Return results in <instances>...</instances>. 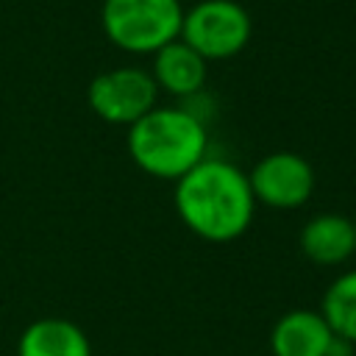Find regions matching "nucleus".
<instances>
[{"mask_svg": "<svg viewBox=\"0 0 356 356\" xmlns=\"http://www.w3.org/2000/svg\"><path fill=\"white\" fill-rule=\"evenodd\" d=\"M175 206L181 220L209 242L236 239L253 217V189L248 175L222 159H200L178 178Z\"/></svg>", "mask_w": 356, "mask_h": 356, "instance_id": "1", "label": "nucleus"}, {"mask_svg": "<svg viewBox=\"0 0 356 356\" xmlns=\"http://www.w3.org/2000/svg\"><path fill=\"white\" fill-rule=\"evenodd\" d=\"M134 161L156 178H181L206 159V128L186 108L153 106L128 131Z\"/></svg>", "mask_w": 356, "mask_h": 356, "instance_id": "2", "label": "nucleus"}, {"mask_svg": "<svg viewBox=\"0 0 356 356\" xmlns=\"http://www.w3.org/2000/svg\"><path fill=\"white\" fill-rule=\"evenodd\" d=\"M181 0H103L100 25L125 53H156L181 36Z\"/></svg>", "mask_w": 356, "mask_h": 356, "instance_id": "3", "label": "nucleus"}, {"mask_svg": "<svg viewBox=\"0 0 356 356\" xmlns=\"http://www.w3.org/2000/svg\"><path fill=\"white\" fill-rule=\"evenodd\" d=\"M250 31V14L236 0H200L189 11H184L181 22V39L206 61L236 56L248 44Z\"/></svg>", "mask_w": 356, "mask_h": 356, "instance_id": "4", "label": "nucleus"}, {"mask_svg": "<svg viewBox=\"0 0 356 356\" xmlns=\"http://www.w3.org/2000/svg\"><path fill=\"white\" fill-rule=\"evenodd\" d=\"M159 86L150 72L139 67H117L100 72L89 83V106L92 111L114 125H134L156 106Z\"/></svg>", "mask_w": 356, "mask_h": 356, "instance_id": "5", "label": "nucleus"}, {"mask_svg": "<svg viewBox=\"0 0 356 356\" xmlns=\"http://www.w3.org/2000/svg\"><path fill=\"white\" fill-rule=\"evenodd\" d=\"M253 197L273 209H295L309 200L314 189V172L298 153H270L248 175Z\"/></svg>", "mask_w": 356, "mask_h": 356, "instance_id": "6", "label": "nucleus"}, {"mask_svg": "<svg viewBox=\"0 0 356 356\" xmlns=\"http://www.w3.org/2000/svg\"><path fill=\"white\" fill-rule=\"evenodd\" d=\"M331 339L334 331L320 312L295 309L275 323L270 348L275 356H328Z\"/></svg>", "mask_w": 356, "mask_h": 356, "instance_id": "7", "label": "nucleus"}, {"mask_svg": "<svg viewBox=\"0 0 356 356\" xmlns=\"http://www.w3.org/2000/svg\"><path fill=\"white\" fill-rule=\"evenodd\" d=\"M206 64L209 61L178 36L153 53L150 75L159 89H167L170 95H178V97H189L206 83Z\"/></svg>", "mask_w": 356, "mask_h": 356, "instance_id": "8", "label": "nucleus"}, {"mask_svg": "<svg viewBox=\"0 0 356 356\" xmlns=\"http://www.w3.org/2000/svg\"><path fill=\"white\" fill-rule=\"evenodd\" d=\"M300 248L314 264H339L356 250V225L342 214L312 217L300 231Z\"/></svg>", "mask_w": 356, "mask_h": 356, "instance_id": "9", "label": "nucleus"}, {"mask_svg": "<svg viewBox=\"0 0 356 356\" xmlns=\"http://www.w3.org/2000/svg\"><path fill=\"white\" fill-rule=\"evenodd\" d=\"M19 356H92V348L75 323L44 317L22 331Z\"/></svg>", "mask_w": 356, "mask_h": 356, "instance_id": "10", "label": "nucleus"}, {"mask_svg": "<svg viewBox=\"0 0 356 356\" xmlns=\"http://www.w3.org/2000/svg\"><path fill=\"white\" fill-rule=\"evenodd\" d=\"M320 314L331 331L348 342H356V270L339 275L323 295Z\"/></svg>", "mask_w": 356, "mask_h": 356, "instance_id": "11", "label": "nucleus"}, {"mask_svg": "<svg viewBox=\"0 0 356 356\" xmlns=\"http://www.w3.org/2000/svg\"><path fill=\"white\" fill-rule=\"evenodd\" d=\"M350 350H353V342H348V339L334 334V339L328 345V356H350Z\"/></svg>", "mask_w": 356, "mask_h": 356, "instance_id": "12", "label": "nucleus"}, {"mask_svg": "<svg viewBox=\"0 0 356 356\" xmlns=\"http://www.w3.org/2000/svg\"><path fill=\"white\" fill-rule=\"evenodd\" d=\"M353 225H356V222H353Z\"/></svg>", "mask_w": 356, "mask_h": 356, "instance_id": "13", "label": "nucleus"}]
</instances>
